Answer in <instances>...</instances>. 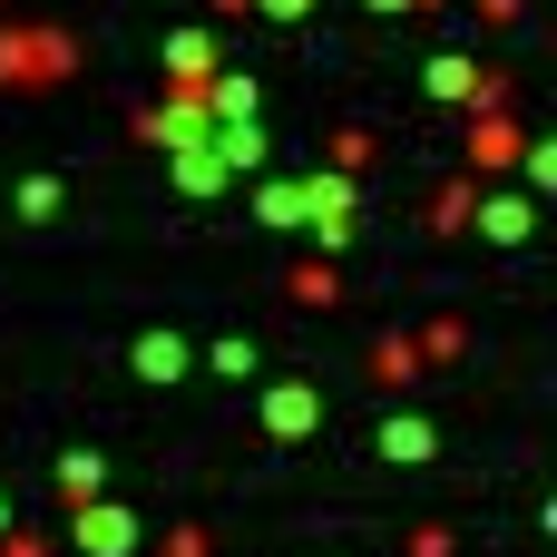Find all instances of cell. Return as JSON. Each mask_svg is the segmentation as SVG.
I'll list each match as a JSON object with an SVG mask.
<instances>
[{"label": "cell", "mask_w": 557, "mask_h": 557, "mask_svg": "<svg viewBox=\"0 0 557 557\" xmlns=\"http://www.w3.org/2000/svg\"><path fill=\"white\" fill-rule=\"evenodd\" d=\"M69 69V39L59 29H20V39H0V78H59Z\"/></svg>", "instance_id": "cell-4"}, {"label": "cell", "mask_w": 557, "mask_h": 557, "mask_svg": "<svg viewBox=\"0 0 557 557\" xmlns=\"http://www.w3.org/2000/svg\"><path fill=\"white\" fill-rule=\"evenodd\" d=\"M255 215H264V225H304V186H284V176L255 186Z\"/></svg>", "instance_id": "cell-13"}, {"label": "cell", "mask_w": 557, "mask_h": 557, "mask_svg": "<svg viewBox=\"0 0 557 557\" xmlns=\"http://www.w3.org/2000/svg\"><path fill=\"white\" fill-rule=\"evenodd\" d=\"M166 157H176V186H186V196H215V186H225V157H215L206 137H196V147H166Z\"/></svg>", "instance_id": "cell-11"}, {"label": "cell", "mask_w": 557, "mask_h": 557, "mask_svg": "<svg viewBox=\"0 0 557 557\" xmlns=\"http://www.w3.org/2000/svg\"><path fill=\"white\" fill-rule=\"evenodd\" d=\"M294 294H304V304H333L343 284H333V264H304V274H294Z\"/></svg>", "instance_id": "cell-19"}, {"label": "cell", "mask_w": 557, "mask_h": 557, "mask_svg": "<svg viewBox=\"0 0 557 557\" xmlns=\"http://www.w3.org/2000/svg\"><path fill=\"white\" fill-rule=\"evenodd\" d=\"M206 372H225V382H255V343H245V333H235V343H215V352H206Z\"/></svg>", "instance_id": "cell-15"}, {"label": "cell", "mask_w": 557, "mask_h": 557, "mask_svg": "<svg viewBox=\"0 0 557 557\" xmlns=\"http://www.w3.org/2000/svg\"><path fill=\"white\" fill-rule=\"evenodd\" d=\"M529 225H539V196H529V186L480 196V235H490V245H529Z\"/></svg>", "instance_id": "cell-5"}, {"label": "cell", "mask_w": 557, "mask_h": 557, "mask_svg": "<svg viewBox=\"0 0 557 557\" xmlns=\"http://www.w3.org/2000/svg\"><path fill=\"white\" fill-rule=\"evenodd\" d=\"M539 186H557V147L548 137H529V196H539Z\"/></svg>", "instance_id": "cell-20"}, {"label": "cell", "mask_w": 557, "mask_h": 557, "mask_svg": "<svg viewBox=\"0 0 557 557\" xmlns=\"http://www.w3.org/2000/svg\"><path fill=\"white\" fill-rule=\"evenodd\" d=\"M431 98H480V59H431Z\"/></svg>", "instance_id": "cell-12"}, {"label": "cell", "mask_w": 557, "mask_h": 557, "mask_svg": "<svg viewBox=\"0 0 557 557\" xmlns=\"http://www.w3.org/2000/svg\"><path fill=\"white\" fill-rule=\"evenodd\" d=\"M313 421H323V392H313V382H274V392H264V431H274V441H304Z\"/></svg>", "instance_id": "cell-6"}, {"label": "cell", "mask_w": 557, "mask_h": 557, "mask_svg": "<svg viewBox=\"0 0 557 557\" xmlns=\"http://www.w3.org/2000/svg\"><path fill=\"white\" fill-rule=\"evenodd\" d=\"M352 206H362V196H352V176H304V225L323 235V255H343V245H352Z\"/></svg>", "instance_id": "cell-1"}, {"label": "cell", "mask_w": 557, "mask_h": 557, "mask_svg": "<svg viewBox=\"0 0 557 557\" xmlns=\"http://www.w3.org/2000/svg\"><path fill=\"white\" fill-rule=\"evenodd\" d=\"M196 108H206V127H255V117H264V88H255V78H235V69H215Z\"/></svg>", "instance_id": "cell-3"}, {"label": "cell", "mask_w": 557, "mask_h": 557, "mask_svg": "<svg viewBox=\"0 0 557 557\" xmlns=\"http://www.w3.org/2000/svg\"><path fill=\"white\" fill-rule=\"evenodd\" d=\"M147 137H157V147H196V137H206V108H196V98L176 88V98H166V108L147 117Z\"/></svg>", "instance_id": "cell-9"}, {"label": "cell", "mask_w": 557, "mask_h": 557, "mask_svg": "<svg viewBox=\"0 0 557 557\" xmlns=\"http://www.w3.org/2000/svg\"><path fill=\"white\" fill-rule=\"evenodd\" d=\"M69 539H78L88 557H127V548H137V519H127L117 499H78V519H69Z\"/></svg>", "instance_id": "cell-2"}, {"label": "cell", "mask_w": 557, "mask_h": 557, "mask_svg": "<svg viewBox=\"0 0 557 557\" xmlns=\"http://www.w3.org/2000/svg\"><path fill=\"white\" fill-rule=\"evenodd\" d=\"M166 78L206 88V78H215V29H176V39H166Z\"/></svg>", "instance_id": "cell-7"}, {"label": "cell", "mask_w": 557, "mask_h": 557, "mask_svg": "<svg viewBox=\"0 0 557 557\" xmlns=\"http://www.w3.org/2000/svg\"><path fill=\"white\" fill-rule=\"evenodd\" d=\"M98 480H108L98 450H69V460H59V490H69V499H98Z\"/></svg>", "instance_id": "cell-14"}, {"label": "cell", "mask_w": 557, "mask_h": 557, "mask_svg": "<svg viewBox=\"0 0 557 557\" xmlns=\"http://www.w3.org/2000/svg\"><path fill=\"white\" fill-rule=\"evenodd\" d=\"M372 372H382V382H411V372H421V343H401V333H392V343L372 352Z\"/></svg>", "instance_id": "cell-16"}, {"label": "cell", "mask_w": 557, "mask_h": 557, "mask_svg": "<svg viewBox=\"0 0 557 557\" xmlns=\"http://www.w3.org/2000/svg\"><path fill=\"white\" fill-rule=\"evenodd\" d=\"M0 539H10V499H0Z\"/></svg>", "instance_id": "cell-22"}, {"label": "cell", "mask_w": 557, "mask_h": 557, "mask_svg": "<svg viewBox=\"0 0 557 557\" xmlns=\"http://www.w3.org/2000/svg\"><path fill=\"white\" fill-rule=\"evenodd\" d=\"M362 10H382V20H392V10H411V0H362Z\"/></svg>", "instance_id": "cell-21"}, {"label": "cell", "mask_w": 557, "mask_h": 557, "mask_svg": "<svg viewBox=\"0 0 557 557\" xmlns=\"http://www.w3.org/2000/svg\"><path fill=\"white\" fill-rule=\"evenodd\" d=\"M470 147H480V157H509L519 127H509V117H470Z\"/></svg>", "instance_id": "cell-17"}, {"label": "cell", "mask_w": 557, "mask_h": 557, "mask_svg": "<svg viewBox=\"0 0 557 557\" xmlns=\"http://www.w3.org/2000/svg\"><path fill=\"white\" fill-rule=\"evenodd\" d=\"M382 460L421 470V460H431V421H421V411H392V421H382Z\"/></svg>", "instance_id": "cell-10"}, {"label": "cell", "mask_w": 557, "mask_h": 557, "mask_svg": "<svg viewBox=\"0 0 557 557\" xmlns=\"http://www.w3.org/2000/svg\"><path fill=\"white\" fill-rule=\"evenodd\" d=\"M186 372H196V352L176 333H137V382H186Z\"/></svg>", "instance_id": "cell-8"}, {"label": "cell", "mask_w": 557, "mask_h": 557, "mask_svg": "<svg viewBox=\"0 0 557 557\" xmlns=\"http://www.w3.org/2000/svg\"><path fill=\"white\" fill-rule=\"evenodd\" d=\"M20 215L49 225V215H59V176H29V186H20Z\"/></svg>", "instance_id": "cell-18"}]
</instances>
